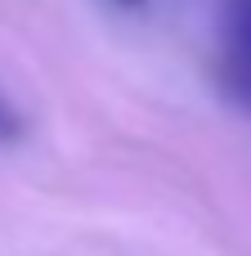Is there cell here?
I'll return each instance as SVG.
<instances>
[{"mask_svg":"<svg viewBox=\"0 0 251 256\" xmlns=\"http://www.w3.org/2000/svg\"><path fill=\"white\" fill-rule=\"evenodd\" d=\"M18 135H22V117H18V112H13V104L0 94V144H13Z\"/></svg>","mask_w":251,"mask_h":256,"instance_id":"cell-2","label":"cell"},{"mask_svg":"<svg viewBox=\"0 0 251 256\" xmlns=\"http://www.w3.org/2000/svg\"><path fill=\"white\" fill-rule=\"evenodd\" d=\"M121 4H139V0H121Z\"/></svg>","mask_w":251,"mask_h":256,"instance_id":"cell-3","label":"cell"},{"mask_svg":"<svg viewBox=\"0 0 251 256\" xmlns=\"http://www.w3.org/2000/svg\"><path fill=\"white\" fill-rule=\"evenodd\" d=\"M220 22H225V45H247L251 50V0H225Z\"/></svg>","mask_w":251,"mask_h":256,"instance_id":"cell-1","label":"cell"}]
</instances>
